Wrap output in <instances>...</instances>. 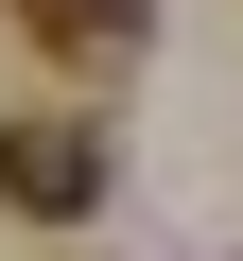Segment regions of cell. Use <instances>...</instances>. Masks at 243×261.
<instances>
[{"instance_id": "7a4b0ae2", "label": "cell", "mask_w": 243, "mask_h": 261, "mask_svg": "<svg viewBox=\"0 0 243 261\" xmlns=\"http://www.w3.org/2000/svg\"><path fill=\"white\" fill-rule=\"evenodd\" d=\"M139 18H157V0H18V35H52V53H139Z\"/></svg>"}, {"instance_id": "6da1fadb", "label": "cell", "mask_w": 243, "mask_h": 261, "mask_svg": "<svg viewBox=\"0 0 243 261\" xmlns=\"http://www.w3.org/2000/svg\"><path fill=\"white\" fill-rule=\"evenodd\" d=\"M104 122H0V209H18V226H87L104 209Z\"/></svg>"}]
</instances>
